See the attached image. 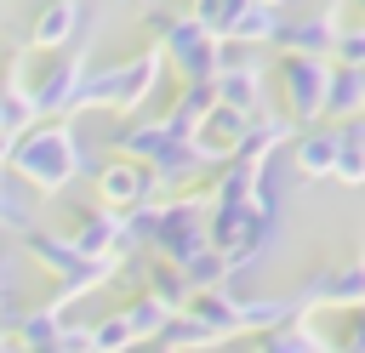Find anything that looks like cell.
Segmentation results:
<instances>
[{"label":"cell","mask_w":365,"mask_h":353,"mask_svg":"<svg viewBox=\"0 0 365 353\" xmlns=\"http://www.w3.org/2000/svg\"><path fill=\"white\" fill-rule=\"evenodd\" d=\"M331 68H336V63H325V57H297V51L279 57V91H285V114H291L297 125H314V120L325 114Z\"/></svg>","instance_id":"obj_1"},{"label":"cell","mask_w":365,"mask_h":353,"mask_svg":"<svg viewBox=\"0 0 365 353\" xmlns=\"http://www.w3.org/2000/svg\"><path fill=\"white\" fill-rule=\"evenodd\" d=\"M336 148H342L336 125H308V131H297V171H302L308 182L331 176V171H336Z\"/></svg>","instance_id":"obj_2"},{"label":"cell","mask_w":365,"mask_h":353,"mask_svg":"<svg viewBox=\"0 0 365 353\" xmlns=\"http://www.w3.org/2000/svg\"><path fill=\"white\" fill-rule=\"evenodd\" d=\"M325 114L331 120H354L365 114V85H359V68H331V91H325Z\"/></svg>","instance_id":"obj_3"},{"label":"cell","mask_w":365,"mask_h":353,"mask_svg":"<svg viewBox=\"0 0 365 353\" xmlns=\"http://www.w3.org/2000/svg\"><path fill=\"white\" fill-rule=\"evenodd\" d=\"M148 188H154V171H143V165L103 171V199H114V205H137V199H148Z\"/></svg>","instance_id":"obj_4"},{"label":"cell","mask_w":365,"mask_h":353,"mask_svg":"<svg viewBox=\"0 0 365 353\" xmlns=\"http://www.w3.org/2000/svg\"><path fill=\"white\" fill-rule=\"evenodd\" d=\"M194 319L211 336H228V330H240V302H228L222 290H205V296H194Z\"/></svg>","instance_id":"obj_5"},{"label":"cell","mask_w":365,"mask_h":353,"mask_svg":"<svg viewBox=\"0 0 365 353\" xmlns=\"http://www.w3.org/2000/svg\"><path fill=\"white\" fill-rule=\"evenodd\" d=\"M279 28H285V23H279V11H274V6H262V0H251V6L234 17V28H228V34H234V40H279Z\"/></svg>","instance_id":"obj_6"},{"label":"cell","mask_w":365,"mask_h":353,"mask_svg":"<svg viewBox=\"0 0 365 353\" xmlns=\"http://www.w3.org/2000/svg\"><path fill=\"white\" fill-rule=\"evenodd\" d=\"M257 353H319V347H314V336L302 325H279V330H268V342Z\"/></svg>","instance_id":"obj_7"},{"label":"cell","mask_w":365,"mask_h":353,"mask_svg":"<svg viewBox=\"0 0 365 353\" xmlns=\"http://www.w3.org/2000/svg\"><path fill=\"white\" fill-rule=\"evenodd\" d=\"M131 336H137V330H131V325H125V313H120V319H103V330L91 336V347H97V353H120Z\"/></svg>","instance_id":"obj_8"},{"label":"cell","mask_w":365,"mask_h":353,"mask_svg":"<svg viewBox=\"0 0 365 353\" xmlns=\"http://www.w3.org/2000/svg\"><path fill=\"white\" fill-rule=\"evenodd\" d=\"M68 23H74V6L46 11V17H40V40H63V34H68Z\"/></svg>","instance_id":"obj_9"},{"label":"cell","mask_w":365,"mask_h":353,"mask_svg":"<svg viewBox=\"0 0 365 353\" xmlns=\"http://www.w3.org/2000/svg\"><path fill=\"white\" fill-rule=\"evenodd\" d=\"M354 319H348V336H342V347L336 353H365V307H348Z\"/></svg>","instance_id":"obj_10"},{"label":"cell","mask_w":365,"mask_h":353,"mask_svg":"<svg viewBox=\"0 0 365 353\" xmlns=\"http://www.w3.org/2000/svg\"><path fill=\"white\" fill-rule=\"evenodd\" d=\"M262 6H279V0H262Z\"/></svg>","instance_id":"obj_11"},{"label":"cell","mask_w":365,"mask_h":353,"mask_svg":"<svg viewBox=\"0 0 365 353\" xmlns=\"http://www.w3.org/2000/svg\"><path fill=\"white\" fill-rule=\"evenodd\" d=\"M354 6H359V11H365V0H354Z\"/></svg>","instance_id":"obj_12"},{"label":"cell","mask_w":365,"mask_h":353,"mask_svg":"<svg viewBox=\"0 0 365 353\" xmlns=\"http://www.w3.org/2000/svg\"><path fill=\"white\" fill-rule=\"evenodd\" d=\"M319 353H325V347H319Z\"/></svg>","instance_id":"obj_13"}]
</instances>
